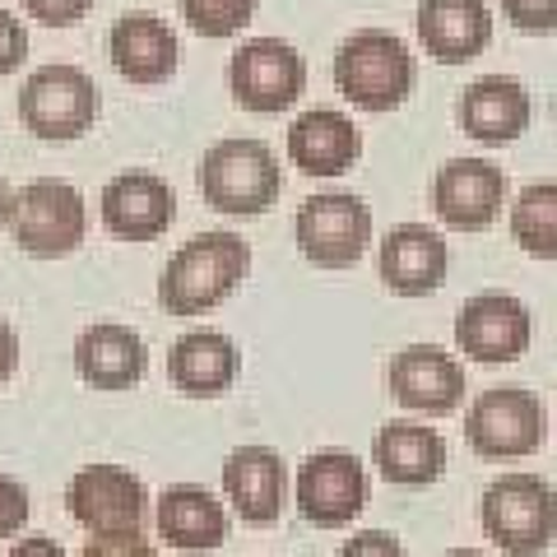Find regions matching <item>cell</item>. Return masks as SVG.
<instances>
[{
    "label": "cell",
    "instance_id": "cell-1",
    "mask_svg": "<svg viewBox=\"0 0 557 557\" xmlns=\"http://www.w3.org/2000/svg\"><path fill=\"white\" fill-rule=\"evenodd\" d=\"M251 270V247L228 228L196 233L182 242L177 256L163 265L159 278V307L168 317H200L214 311L219 302H228L237 284Z\"/></svg>",
    "mask_w": 557,
    "mask_h": 557
},
{
    "label": "cell",
    "instance_id": "cell-2",
    "mask_svg": "<svg viewBox=\"0 0 557 557\" xmlns=\"http://www.w3.org/2000/svg\"><path fill=\"white\" fill-rule=\"evenodd\" d=\"M413 79H418V65L409 42L386 28H358L335 51V89L358 112L381 116V112L405 108V98L413 94Z\"/></svg>",
    "mask_w": 557,
    "mask_h": 557
},
{
    "label": "cell",
    "instance_id": "cell-3",
    "mask_svg": "<svg viewBox=\"0 0 557 557\" xmlns=\"http://www.w3.org/2000/svg\"><path fill=\"white\" fill-rule=\"evenodd\" d=\"M196 186L205 205L219 209V214L260 219L278 200V190H284V172H278V159L265 139L237 135L205 149V159L196 168Z\"/></svg>",
    "mask_w": 557,
    "mask_h": 557
},
{
    "label": "cell",
    "instance_id": "cell-4",
    "mask_svg": "<svg viewBox=\"0 0 557 557\" xmlns=\"http://www.w3.org/2000/svg\"><path fill=\"white\" fill-rule=\"evenodd\" d=\"M479 520H483V534L502 553L539 557L557 534V493L548 479L516 469V474H502L487 483Z\"/></svg>",
    "mask_w": 557,
    "mask_h": 557
},
{
    "label": "cell",
    "instance_id": "cell-5",
    "mask_svg": "<svg viewBox=\"0 0 557 557\" xmlns=\"http://www.w3.org/2000/svg\"><path fill=\"white\" fill-rule=\"evenodd\" d=\"M20 116L38 139L70 145L94 131V121L102 116V94L89 70L79 65H38L20 89Z\"/></svg>",
    "mask_w": 557,
    "mask_h": 557
},
{
    "label": "cell",
    "instance_id": "cell-6",
    "mask_svg": "<svg viewBox=\"0 0 557 557\" xmlns=\"http://www.w3.org/2000/svg\"><path fill=\"white\" fill-rule=\"evenodd\" d=\"M465 442L483 460H525L548 442V409L525 386L483 391L465 413Z\"/></svg>",
    "mask_w": 557,
    "mask_h": 557
},
{
    "label": "cell",
    "instance_id": "cell-7",
    "mask_svg": "<svg viewBox=\"0 0 557 557\" xmlns=\"http://www.w3.org/2000/svg\"><path fill=\"white\" fill-rule=\"evenodd\" d=\"M10 237L20 242V251L38 260L70 256L89 237V205H84V196L70 182L38 177L10 205Z\"/></svg>",
    "mask_w": 557,
    "mask_h": 557
},
{
    "label": "cell",
    "instance_id": "cell-8",
    "mask_svg": "<svg viewBox=\"0 0 557 557\" xmlns=\"http://www.w3.org/2000/svg\"><path fill=\"white\" fill-rule=\"evenodd\" d=\"M293 237L317 270H354L372 247V209L348 190H325V196L302 200Z\"/></svg>",
    "mask_w": 557,
    "mask_h": 557
},
{
    "label": "cell",
    "instance_id": "cell-9",
    "mask_svg": "<svg viewBox=\"0 0 557 557\" xmlns=\"http://www.w3.org/2000/svg\"><path fill=\"white\" fill-rule=\"evenodd\" d=\"M228 89L237 98V108H247L256 116L288 112L307 89V61L284 38H251L233 51Z\"/></svg>",
    "mask_w": 557,
    "mask_h": 557
},
{
    "label": "cell",
    "instance_id": "cell-10",
    "mask_svg": "<svg viewBox=\"0 0 557 557\" xmlns=\"http://www.w3.org/2000/svg\"><path fill=\"white\" fill-rule=\"evenodd\" d=\"M368 507V469L348 450H317L298 469V511L317 530L354 525Z\"/></svg>",
    "mask_w": 557,
    "mask_h": 557
},
{
    "label": "cell",
    "instance_id": "cell-11",
    "mask_svg": "<svg viewBox=\"0 0 557 557\" xmlns=\"http://www.w3.org/2000/svg\"><path fill=\"white\" fill-rule=\"evenodd\" d=\"M65 507L89 534H126L149 516V493L121 465H84L65 487Z\"/></svg>",
    "mask_w": 557,
    "mask_h": 557
},
{
    "label": "cell",
    "instance_id": "cell-12",
    "mask_svg": "<svg viewBox=\"0 0 557 557\" xmlns=\"http://www.w3.org/2000/svg\"><path fill=\"white\" fill-rule=\"evenodd\" d=\"M530 339H534V317L530 307L511 298V293H474L460 317H456V344L465 358L474 362H516L530 354Z\"/></svg>",
    "mask_w": 557,
    "mask_h": 557
},
{
    "label": "cell",
    "instance_id": "cell-13",
    "mask_svg": "<svg viewBox=\"0 0 557 557\" xmlns=\"http://www.w3.org/2000/svg\"><path fill=\"white\" fill-rule=\"evenodd\" d=\"M507 172L487 159H450L432 177V209L446 228L456 233H483L493 228L502 205H507Z\"/></svg>",
    "mask_w": 557,
    "mask_h": 557
},
{
    "label": "cell",
    "instance_id": "cell-14",
    "mask_svg": "<svg viewBox=\"0 0 557 557\" xmlns=\"http://www.w3.org/2000/svg\"><path fill=\"white\" fill-rule=\"evenodd\" d=\"M98 214L121 242H153L177 223V196L153 172H116L98 196Z\"/></svg>",
    "mask_w": 557,
    "mask_h": 557
},
{
    "label": "cell",
    "instance_id": "cell-15",
    "mask_svg": "<svg viewBox=\"0 0 557 557\" xmlns=\"http://www.w3.org/2000/svg\"><path fill=\"white\" fill-rule=\"evenodd\" d=\"M391 395L405 405L409 413L423 418H442L450 409H460L465 399V368L437 344H409L391 358L386 372Z\"/></svg>",
    "mask_w": 557,
    "mask_h": 557
},
{
    "label": "cell",
    "instance_id": "cell-16",
    "mask_svg": "<svg viewBox=\"0 0 557 557\" xmlns=\"http://www.w3.org/2000/svg\"><path fill=\"white\" fill-rule=\"evenodd\" d=\"M450 247L428 223H399L381 242V284L399 298H428L446 284Z\"/></svg>",
    "mask_w": 557,
    "mask_h": 557
},
{
    "label": "cell",
    "instance_id": "cell-17",
    "mask_svg": "<svg viewBox=\"0 0 557 557\" xmlns=\"http://www.w3.org/2000/svg\"><path fill=\"white\" fill-rule=\"evenodd\" d=\"M456 116H460V131L469 139H479L487 149H502V145H516V139L530 131L534 108H530V94L520 79L483 75L460 94Z\"/></svg>",
    "mask_w": 557,
    "mask_h": 557
},
{
    "label": "cell",
    "instance_id": "cell-18",
    "mask_svg": "<svg viewBox=\"0 0 557 557\" xmlns=\"http://www.w3.org/2000/svg\"><path fill=\"white\" fill-rule=\"evenodd\" d=\"M108 51H112V65L121 79L131 84H168L172 75H177V33H172L159 14L149 10H126L121 20L112 24L108 33Z\"/></svg>",
    "mask_w": 557,
    "mask_h": 557
},
{
    "label": "cell",
    "instance_id": "cell-19",
    "mask_svg": "<svg viewBox=\"0 0 557 557\" xmlns=\"http://www.w3.org/2000/svg\"><path fill=\"white\" fill-rule=\"evenodd\" d=\"M223 493L247 525H274L288 507V469L270 446H237L223 460Z\"/></svg>",
    "mask_w": 557,
    "mask_h": 557
},
{
    "label": "cell",
    "instance_id": "cell-20",
    "mask_svg": "<svg viewBox=\"0 0 557 557\" xmlns=\"http://www.w3.org/2000/svg\"><path fill=\"white\" fill-rule=\"evenodd\" d=\"M418 42L432 61L465 65L493 42V10L487 0H418Z\"/></svg>",
    "mask_w": 557,
    "mask_h": 557
},
{
    "label": "cell",
    "instance_id": "cell-21",
    "mask_svg": "<svg viewBox=\"0 0 557 557\" xmlns=\"http://www.w3.org/2000/svg\"><path fill=\"white\" fill-rule=\"evenodd\" d=\"M75 372L94 391H131L149 372L145 335L116 321H98L75 339Z\"/></svg>",
    "mask_w": 557,
    "mask_h": 557
},
{
    "label": "cell",
    "instance_id": "cell-22",
    "mask_svg": "<svg viewBox=\"0 0 557 557\" xmlns=\"http://www.w3.org/2000/svg\"><path fill=\"white\" fill-rule=\"evenodd\" d=\"M288 159L307 177H344L362 159V131L335 108H311L288 126Z\"/></svg>",
    "mask_w": 557,
    "mask_h": 557
},
{
    "label": "cell",
    "instance_id": "cell-23",
    "mask_svg": "<svg viewBox=\"0 0 557 557\" xmlns=\"http://www.w3.org/2000/svg\"><path fill=\"white\" fill-rule=\"evenodd\" d=\"M372 460L381 469V479L395 487H428L446 474V442L428 423L391 418V423H381L372 442Z\"/></svg>",
    "mask_w": 557,
    "mask_h": 557
},
{
    "label": "cell",
    "instance_id": "cell-24",
    "mask_svg": "<svg viewBox=\"0 0 557 557\" xmlns=\"http://www.w3.org/2000/svg\"><path fill=\"white\" fill-rule=\"evenodd\" d=\"M242 354L223 330H186L168 354V376L172 386L190 399H219L237 381Z\"/></svg>",
    "mask_w": 557,
    "mask_h": 557
},
{
    "label": "cell",
    "instance_id": "cell-25",
    "mask_svg": "<svg viewBox=\"0 0 557 557\" xmlns=\"http://www.w3.org/2000/svg\"><path fill=\"white\" fill-rule=\"evenodd\" d=\"M159 539L168 548L205 553L228 539V511L200 483H172L159 497Z\"/></svg>",
    "mask_w": 557,
    "mask_h": 557
},
{
    "label": "cell",
    "instance_id": "cell-26",
    "mask_svg": "<svg viewBox=\"0 0 557 557\" xmlns=\"http://www.w3.org/2000/svg\"><path fill=\"white\" fill-rule=\"evenodd\" d=\"M511 237L534 260H557V182H534L511 205Z\"/></svg>",
    "mask_w": 557,
    "mask_h": 557
},
{
    "label": "cell",
    "instance_id": "cell-27",
    "mask_svg": "<svg viewBox=\"0 0 557 557\" xmlns=\"http://www.w3.org/2000/svg\"><path fill=\"white\" fill-rule=\"evenodd\" d=\"M260 0H182V20L200 38H237L256 20Z\"/></svg>",
    "mask_w": 557,
    "mask_h": 557
},
{
    "label": "cell",
    "instance_id": "cell-28",
    "mask_svg": "<svg viewBox=\"0 0 557 557\" xmlns=\"http://www.w3.org/2000/svg\"><path fill=\"white\" fill-rule=\"evenodd\" d=\"M497 5L520 33H557V0H497Z\"/></svg>",
    "mask_w": 557,
    "mask_h": 557
},
{
    "label": "cell",
    "instance_id": "cell-29",
    "mask_svg": "<svg viewBox=\"0 0 557 557\" xmlns=\"http://www.w3.org/2000/svg\"><path fill=\"white\" fill-rule=\"evenodd\" d=\"M28 487L20 479L0 474V539H14L28 525Z\"/></svg>",
    "mask_w": 557,
    "mask_h": 557
},
{
    "label": "cell",
    "instance_id": "cell-30",
    "mask_svg": "<svg viewBox=\"0 0 557 557\" xmlns=\"http://www.w3.org/2000/svg\"><path fill=\"white\" fill-rule=\"evenodd\" d=\"M84 557H159V548L139 530H126V534H94L84 544Z\"/></svg>",
    "mask_w": 557,
    "mask_h": 557
},
{
    "label": "cell",
    "instance_id": "cell-31",
    "mask_svg": "<svg viewBox=\"0 0 557 557\" xmlns=\"http://www.w3.org/2000/svg\"><path fill=\"white\" fill-rule=\"evenodd\" d=\"M24 10L28 20H38L47 28H75L94 10V0H24Z\"/></svg>",
    "mask_w": 557,
    "mask_h": 557
},
{
    "label": "cell",
    "instance_id": "cell-32",
    "mask_svg": "<svg viewBox=\"0 0 557 557\" xmlns=\"http://www.w3.org/2000/svg\"><path fill=\"white\" fill-rule=\"evenodd\" d=\"M335 557H409V553L391 530H358L354 539H344Z\"/></svg>",
    "mask_w": 557,
    "mask_h": 557
},
{
    "label": "cell",
    "instance_id": "cell-33",
    "mask_svg": "<svg viewBox=\"0 0 557 557\" xmlns=\"http://www.w3.org/2000/svg\"><path fill=\"white\" fill-rule=\"evenodd\" d=\"M28 61V33L10 10H0V75H14Z\"/></svg>",
    "mask_w": 557,
    "mask_h": 557
},
{
    "label": "cell",
    "instance_id": "cell-34",
    "mask_svg": "<svg viewBox=\"0 0 557 557\" xmlns=\"http://www.w3.org/2000/svg\"><path fill=\"white\" fill-rule=\"evenodd\" d=\"M14 368H20V335H14V325L0 317V386L14 376Z\"/></svg>",
    "mask_w": 557,
    "mask_h": 557
},
{
    "label": "cell",
    "instance_id": "cell-35",
    "mask_svg": "<svg viewBox=\"0 0 557 557\" xmlns=\"http://www.w3.org/2000/svg\"><path fill=\"white\" fill-rule=\"evenodd\" d=\"M5 557H65V548L57 544V539H47V534H28V539H20Z\"/></svg>",
    "mask_w": 557,
    "mask_h": 557
},
{
    "label": "cell",
    "instance_id": "cell-36",
    "mask_svg": "<svg viewBox=\"0 0 557 557\" xmlns=\"http://www.w3.org/2000/svg\"><path fill=\"white\" fill-rule=\"evenodd\" d=\"M10 205H14V190H10L5 177H0V233L10 228Z\"/></svg>",
    "mask_w": 557,
    "mask_h": 557
},
{
    "label": "cell",
    "instance_id": "cell-37",
    "mask_svg": "<svg viewBox=\"0 0 557 557\" xmlns=\"http://www.w3.org/2000/svg\"><path fill=\"white\" fill-rule=\"evenodd\" d=\"M442 557H487V553H479V548H450V553H442Z\"/></svg>",
    "mask_w": 557,
    "mask_h": 557
}]
</instances>
